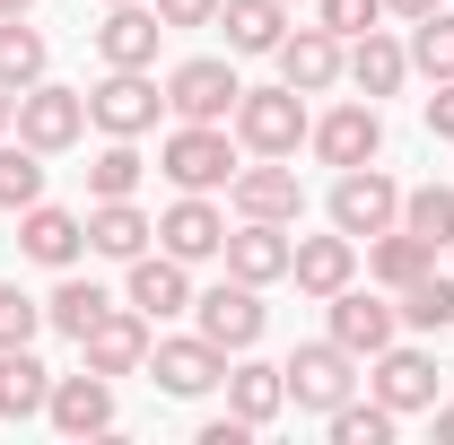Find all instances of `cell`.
<instances>
[{
    "label": "cell",
    "mask_w": 454,
    "mask_h": 445,
    "mask_svg": "<svg viewBox=\"0 0 454 445\" xmlns=\"http://www.w3.org/2000/svg\"><path fill=\"white\" fill-rule=\"evenodd\" d=\"M227 122H236V149H254V158H297V140L315 131V122H306V97H297L288 79L280 88H245Z\"/></svg>",
    "instance_id": "1"
},
{
    "label": "cell",
    "mask_w": 454,
    "mask_h": 445,
    "mask_svg": "<svg viewBox=\"0 0 454 445\" xmlns=\"http://www.w3.org/2000/svg\"><path fill=\"white\" fill-rule=\"evenodd\" d=\"M158 175H167L175 192H227V175H236L227 122H175L167 149H158Z\"/></svg>",
    "instance_id": "2"
},
{
    "label": "cell",
    "mask_w": 454,
    "mask_h": 445,
    "mask_svg": "<svg viewBox=\"0 0 454 445\" xmlns=\"http://www.w3.org/2000/svg\"><path fill=\"white\" fill-rule=\"evenodd\" d=\"M280 376H288V402H297V410H315V419H324V410H340L349 393L367 385V376H358V358H349L333 332H324V340H297Z\"/></svg>",
    "instance_id": "3"
},
{
    "label": "cell",
    "mask_w": 454,
    "mask_h": 445,
    "mask_svg": "<svg viewBox=\"0 0 454 445\" xmlns=\"http://www.w3.org/2000/svg\"><path fill=\"white\" fill-rule=\"evenodd\" d=\"M18 140L27 149H79L88 140V88H61V79H35V88H18Z\"/></svg>",
    "instance_id": "4"
},
{
    "label": "cell",
    "mask_w": 454,
    "mask_h": 445,
    "mask_svg": "<svg viewBox=\"0 0 454 445\" xmlns=\"http://www.w3.org/2000/svg\"><path fill=\"white\" fill-rule=\"evenodd\" d=\"M236 97H245V79H236V61H219V53H192V61L167 70V113L175 122H227Z\"/></svg>",
    "instance_id": "5"
},
{
    "label": "cell",
    "mask_w": 454,
    "mask_h": 445,
    "mask_svg": "<svg viewBox=\"0 0 454 445\" xmlns=\"http://www.w3.org/2000/svg\"><path fill=\"white\" fill-rule=\"evenodd\" d=\"M333 227L340 236H385V227H402V183L385 167H340L333 175Z\"/></svg>",
    "instance_id": "6"
},
{
    "label": "cell",
    "mask_w": 454,
    "mask_h": 445,
    "mask_svg": "<svg viewBox=\"0 0 454 445\" xmlns=\"http://www.w3.org/2000/svg\"><path fill=\"white\" fill-rule=\"evenodd\" d=\"M158 105H167V88H158L149 70H106V79L88 88V122H97L106 140H140V131H158Z\"/></svg>",
    "instance_id": "7"
},
{
    "label": "cell",
    "mask_w": 454,
    "mask_h": 445,
    "mask_svg": "<svg viewBox=\"0 0 454 445\" xmlns=\"http://www.w3.org/2000/svg\"><path fill=\"white\" fill-rule=\"evenodd\" d=\"M262 324H271V315H262V288H254V279H236V271H227L219 288H201V297H192V332L219 340L227 358H236V349H254Z\"/></svg>",
    "instance_id": "8"
},
{
    "label": "cell",
    "mask_w": 454,
    "mask_h": 445,
    "mask_svg": "<svg viewBox=\"0 0 454 445\" xmlns=\"http://www.w3.org/2000/svg\"><path fill=\"white\" fill-rule=\"evenodd\" d=\"M227 210H236V219L297 227V219H306V183H297V167H288V158H254V167L227 175Z\"/></svg>",
    "instance_id": "9"
},
{
    "label": "cell",
    "mask_w": 454,
    "mask_h": 445,
    "mask_svg": "<svg viewBox=\"0 0 454 445\" xmlns=\"http://www.w3.org/2000/svg\"><path fill=\"white\" fill-rule=\"evenodd\" d=\"M149 385L175 393V402H201L210 385H227V349H219V340H201V332L149 340Z\"/></svg>",
    "instance_id": "10"
},
{
    "label": "cell",
    "mask_w": 454,
    "mask_h": 445,
    "mask_svg": "<svg viewBox=\"0 0 454 445\" xmlns=\"http://www.w3.org/2000/svg\"><path fill=\"white\" fill-rule=\"evenodd\" d=\"M149 340H158V324H149L140 306H114V315L88 324L79 367H97V376H140V367H149Z\"/></svg>",
    "instance_id": "11"
},
{
    "label": "cell",
    "mask_w": 454,
    "mask_h": 445,
    "mask_svg": "<svg viewBox=\"0 0 454 445\" xmlns=\"http://www.w3.org/2000/svg\"><path fill=\"white\" fill-rule=\"evenodd\" d=\"M306 140H315V158H324L333 175H340V167H376V158H385V113L358 97V105H333Z\"/></svg>",
    "instance_id": "12"
},
{
    "label": "cell",
    "mask_w": 454,
    "mask_h": 445,
    "mask_svg": "<svg viewBox=\"0 0 454 445\" xmlns=\"http://www.w3.org/2000/svg\"><path fill=\"white\" fill-rule=\"evenodd\" d=\"M324 306H333V340L349 349V358H376V349H385V340L402 332V315H394V288L376 297V288H358V279H349V288H333Z\"/></svg>",
    "instance_id": "13"
},
{
    "label": "cell",
    "mask_w": 454,
    "mask_h": 445,
    "mask_svg": "<svg viewBox=\"0 0 454 445\" xmlns=\"http://www.w3.org/2000/svg\"><path fill=\"white\" fill-rule=\"evenodd\" d=\"M158 44H167V18H158L149 0H114L106 27H97L106 70H158Z\"/></svg>",
    "instance_id": "14"
},
{
    "label": "cell",
    "mask_w": 454,
    "mask_h": 445,
    "mask_svg": "<svg viewBox=\"0 0 454 445\" xmlns=\"http://www.w3.org/2000/svg\"><path fill=\"white\" fill-rule=\"evenodd\" d=\"M367 393H376L385 410H402V419H411V410H437V358H428V349H394V340H385V349H376V367H367Z\"/></svg>",
    "instance_id": "15"
},
{
    "label": "cell",
    "mask_w": 454,
    "mask_h": 445,
    "mask_svg": "<svg viewBox=\"0 0 454 445\" xmlns=\"http://www.w3.org/2000/svg\"><path fill=\"white\" fill-rule=\"evenodd\" d=\"M158 254H175V262H210V254H227V210L210 201V192H175V210L158 219Z\"/></svg>",
    "instance_id": "16"
},
{
    "label": "cell",
    "mask_w": 454,
    "mask_h": 445,
    "mask_svg": "<svg viewBox=\"0 0 454 445\" xmlns=\"http://www.w3.org/2000/svg\"><path fill=\"white\" fill-rule=\"evenodd\" d=\"M18 254L44 262V271H70V262L88 254V219H79V210H53V201H27V210H18Z\"/></svg>",
    "instance_id": "17"
},
{
    "label": "cell",
    "mask_w": 454,
    "mask_h": 445,
    "mask_svg": "<svg viewBox=\"0 0 454 445\" xmlns=\"http://www.w3.org/2000/svg\"><path fill=\"white\" fill-rule=\"evenodd\" d=\"M122 306H140L149 324L192 315V262H175V254H140V262H131V279H122Z\"/></svg>",
    "instance_id": "18"
},
{
    "label": "cell",
    "mask_w": 454,
    "mask_h": 445,
    "mask_svg": "<svg viewBox=\"0 0 454 445\" xmlns=\"http://www.w3.org/2000/svg\"><path fill=\"white\" fill-rule=\"evenodd\" d=\"M44 419H53L61 437H106V428H114V376H97V367H79V376H53V402H44Z\"/></svg>",
    "instance_id": "19"
},
{
    "label": "cell",
    "mask_w": 454,
    "mask_h": 445,
    "mask_svg": "<svg viewBox=\"0 0 454 445\" xmlns=\"http://www.w3.org/2000/svg\"><path fill=\"white\" fill-rule=\"evenodd\" d=\"M340 79L376 105V97H394L402 79H411V44L385 35V27H367V35H349V53H340Z\"/></svg>",
    "instance_id": "20"
},
{
    "label": "cell",
    "mask_w": 454,
    "mask_h": 445,
    "mask_svg": "<svg viewBox=\"0 0 454 445\" xmlns=\"http://www.w3.org/2000/svg\"><path fill=\"white\" fill-rule=\"evenodd\" d=\"M288 254H297V236L271 219H236L227 227V271L254 279V288H271V279H288Z\"/></svg>",
    "instance_id": "21"
},
{
    "label": "cell",
    "mask_w": 454,
    "mask_h": 445,
    "mask_svg": "<svg viewBox=\"0 0 454 445\" xmlns=\"http://www.w3.org/2000/svg\"><path fill=\"white\" fill-rule=\"evenodd\" d=\"M340 53H349V44H340L333 27H297V35H280V79L288 88H297V97H324V88H333L340 79Z\"/></svg>",
    "instance_id": "22"
},
{
    "label": "cell",
    "mask_w": 454,
    "mask_h": 445,
    "mask_svg": "<svg viewBox=\"0 0 454 445\" xmlns=\"http://www.w3.org/2000/svg\"><path fill=\"white\" fill-rule=\"evenodd\" d=\"M288 279L306 288V297H333V288H349L358 279V236H297V254H288Z\"/></svg>",
    "instance_id": "23"
},
{
    "label": "cell",
    "mask_w": 454,
    "mask_h": 445,
    "mask_svg": "<svg viewBox=\"0 0 454 445\" xmlns=\"http://www.w3.org/2000/svg\"><path fill=\"white\" fill-rule=\"evenodd\" d=\"M227 410H236L245 428H271V419L288 410V376H280V367H262V358H245V349H236V367H227Z\"/></svg>",
    "instance_id": "24"
},
{
    "label": "cell",
    "mask_w": 454,
    "mask_h": 445,
    "mask_svg": "<svg viewBox=\"0 0 454 445\" xmlns=\"http://www.w3.org/2000/svg\"><path fill=\"white\" fill-rule=\"evenodd\" d=\"M149 236H158V219L140 201H97L88 210V254H106V262H140Z\"/></svg>",
    "instance_id": "25"
},
{
    "label": "cell",
    "mask_w": 454,
    "mask_h": 445,
    "mask_svg": "<svg viewBox=\"0 0 454 445\" xmlns=\"http://www.w3.org/2000/svg\"><path fill=\"white\" fill-rule=\"evenodd\" d=\"M44 402H53V367L27 340L0 349V419H44Z\"/></svg>",
    "instance_id": "26"
},
{
    "label": "cell",
    "mask_w": 454,
    "mask_h": 445,
    "mask_svg": "<svg viewBox=\"0 0 454 445\" xmlns=\"http://www.w3.org/2000/svg\"><path fill=\"white\" fill-rule=\"evenodd\" d=\"M219 27H227V53H280L288 0H219Z\"/></svg>",
    "instance_id": "27"
},
{
    "label": "cell",
    "mask_w": 454,
    "mask_h": 445,
    "mask_svg": "<svg viewBox=\"0 0 454 445\" xmlns=\"http://www.w3.org/2000/svg\"><path fill=\"white\" fill-rule=\"evenodd\" d=\"M367 271H376V288H411L419 271H437V254L411 227H385V236H367Z\"/></svg>",
    "instance_id": "28"
},
{
    "label": "cell",
    "mask_w": 454,
    "mask_h": 445,
    "mask_svg": "<svg viewBox=\"0 0 454 445\" xmlns=\"http://www.w3.org/2000/svg\"><path fill=\"white\" fill-rule=\"evenodd\" d=\"M97 315H114V297L97 288V279H79V271H61V288L44 297V324H53L61 340H88V324Z\"/></svg>",
    "instance_id": "29"
},
{
    "label": "cell",
    "mask_w": 454,
    "mask_h": 445,
    "mask_svg": "<svg viewBox=\"0 0 454 445\" xmlns=\"http://www.w3.org/2000/svg\"><path fill=\"white\" fill-rule=\"evenodd\" d=\"M44 70H53V44H44L27 18H0V88L18 97V88H35Z\"/></svg>",
    "instance_id": "30"
},
{
    "label": "cell",
    "mask_w": 454,
    "mask_h": 445,
    "mask_svg": "<svg viewBox=\"0 0 454 445\" xmlns=\"http://www.w3.org/2000/svg\"><path fill=\"white\" fill-rule=\"evenodd\" d=\"M394 315H402V332H446V324H454V279L446 271H419L411 288H394Z\"/></svg>",
    "instance_id": "31"
},
{
    "label": "cell",
    "mask_w": 454,
    "mask_h": 445,
    "mask_svg": "<svg viewBox=\"0 0 454 445\" xmlns=\"http://www.w3.org/2000/svg\"><path fill=\"white\" fill-rule=\"evenodd\" d=\"M402 227H411L428 254H446L454 245V183H411V192H402Z\"/></svg>",
    "instance_id": "32"
},
{
    "label": "cell",
    "mask_w": 454,
    "mask_h": 445,
    "mask_svg": "<svg viewBox=\"0 0 454 445\" xmlns=\"http://www.w3.org/2000/svg\"><path fill=\"white\" fill-rule=\"evenodd\" d=\"M324 428H333V445H394V428H402V410H385V402H376V393H367V402H358V393H349V402H340V410H324Z\"/></svg>",
    "instance_id": "33"
},
{
    "label": "cell",
    "mask_w": 454,
    "mask_h": 445,
    "mask_svg": "<svg viewBox=\"0 0 454 445\" xmlns=\"http://www.w3.org/2000/svg\"><path fill=\"white\" fill-rule=\"evenodd\" d=\"M140 175H149V158H140L131 140H106V149L88 158V201H131Z\"/></svg>",
    "instance_id": "34"
},
{
    "label": "cell",
    "mask_w": 454,
    "mask_h": 445,
    "mask_svg": "<svg viewBox=\"0 0 454 445\" xmlns=\"http://www.w3.org/2000/svg\"><path fill=\"white\" fill-rule=\"evenodd\" d=\"M27 201H44V149L0 140V210H27Z\"/></svg>",
    "instance_id": "35"
},
{
    "label": "cell",
    "mask_w": 454,
    "mask_h": 445,
    "mask_svg": "<svg viewBox=\"0 0 454 445\" xmlns=\"http://www.w3.org/2000/svg\"><path fill=\"white\" fill-rule=\"evenodd\" d=\"M411 70H419V79H454V18L446 9L411 18Z\"/></svg>",
    "instance_id": "36"
},
{
    "label": "cell",
    "mask_w": 454,
    "mask_h": 445,
    "mask_svg": "<svg viewBox=\"0 0 454 445\" xmlns=\"http://www.w3.org/2000/svg\"><path fill=\"white\" fill-rule=\"evenodd\" d=\"M35 332H44V297H27L18 279H0V349H18Z\"/></svg>",
    "instance_id": "37"
},
{
    "label": "cell",
    "mask_w": 454,
    "mask_h": 445,
    "mask_svg": "<svg viewBox=\"0 0 454 445\" xmlns=\"http://www.w3.org/2000/svg\"><path fill=\"white\" fill-rule=\"evenodd\" d=\"M376 18H385V0H315V27H333L340 44H349V35H367Z\"/></svg>",
    "instance_id": "38"
},
{
    "label": "cell",
    "mask_w": 454,
    "mask_h": 445,
    "mask_svg": "<svg viewBox=\"0 0 454 445\" xmlns=\"http://www.w3.org/2000/svg\"><path fill=\"white\" fill-rule=\"evenodd\" d=\"M158 18H167V35L175 27H219V0H149Z\"/></svg>",
    "instance_id": "39"
},
{
    "label": "cell",
    "mask_w": 454,
    "mask_h": 445,
    "mask_svg": "<svg viewBox=\"0 0 454 445\" xmlns=\"http://www.w3.org/2000/svg\"><path fill=\"white\" fill-rule=\"evenodd\" d=\"M428 140H454V79H437V97H428Z\"/></svg>",
    "instance_id": "40"
},
{
    "label": "cell",
    "mask_w": 454,
    "mask_h": 445,
    "mask_svg": "<svg viewBox=\"0 0 454 445\" xmlns=\"http://www.w3.org/2000/svg\"><path fill=\"white\" fill-rule=\"evenodd\" d=\"M245 437H254V428H245L236 410H227V419H201V445H245Z\"/></svg>",
    "instance_id": "41"
},
{
    "label": "cell",
    "mask_w": 454,
    "mask_h": 445,
    "mask_svg": "<svg viewBox=\"0 0 454 445\" xmlns=\"http://www.w3.org/2000/svg\"><path fill=\"white\" fill-rule=\"evenodd\" d=\"M394 18H428V9H446V0H385Z\"/></svg>",
    "instance_id": "42"
},
{
    "label": "cell",
    "mask_w": 454,
    "mask_h": 445,
    "mask_svg": "<svg viewBox=\"0 0 454 445\" xmlns=\"http://www.w3.org/2000/svg\"><path fill=\"white\" fill-rule=\"evenodd\" d=\"M428 419H437V437L454 445V402H437V410H428Z\"/></svg>",
    "instance_id": "43"
},
{
    "label": "cell",
    "mask_w": 454,
    "mask_h": 445,
    "mask_svg": "<svg viewBox=\"0 0 454 445\" xmlns=\"http://www.w3.org/2000/svg\"><path fill=\"white\" fill-rule=\"evenodd\" d=\"M0 18H35V0H0Z\"/></svg>",
    "instance_id": "44"
},
{
    "label": "cell",
    "mask_w": 454,
    "mask_h": 445,
    "mask_svg": "<svg viewBox=\"0 0 454 445\" xmlns=\"http://www.w3.org/2000/svg\"><path fill=\"white\" fill-rule=\"evenodd\" d=\"M9 122H18V97H9V88H0V131H9Z\"/></svg>",
    "instance_id": "45"
},
{
    "label": "cell",
    "mask_w": 454,
    "mask_h": 445,
    "mask_svg": "<svg viewBox=\"0 0 454 445\" xmlns=\"http://www.w3.org/2000/svg\"><path fill=\"white\" fill-rule=\"evenodd\" d=\"M106 9H114V0H106Z\"/></svg>",
    "instance_id": "46"
}]
</instances>
